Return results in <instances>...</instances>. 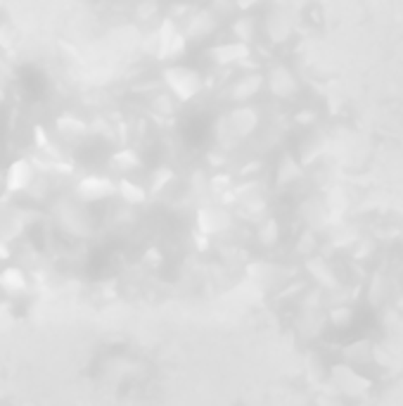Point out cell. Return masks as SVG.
Returning a JSON list of instances; mask_svg holds the SVG:
<instances>
[{
    "mask_svg": "<svg viewBox=\"0 0 403 406\" xmlns=\"http://www.w3.org/2000/svg\"><path fill=\"white\" fill-rule=\"evenodd\" d=\"M142 261H145L147 266H159V264H161V252H159V249H147L145 256H142Z\"/></svg>",
    "mask_w": 403,
    "mask_h": 406,
    "instance_id": "cell-38",
    "label": "cell"
},
{
    "mask_svg": "<svg viewBox=\"0 0 403 406\" xmlns=\"http://www.w3.org/2000/svg\"><path fill=\"white\" fill-rule=\"evenodd\" d=\"M157 12H159V0H140L138 8H135V17L140 22H152Z\"/></svg>",
    "mask_w": 403,
    "mask_h": 406,
    "instance_id": "cell-32",
    "label": "cell"
},
{
    "mask_svg": "<svg viewBox=\"0 0 403 406\" xmlns=\"http://www.w3.org/2000/svg\"><path fill=\"white\" fill-rule=\"evenodd\" d=\"M304 269L309 271V276L318 283L320 288H325V290H337V288L341 286L339 278H337V274H334L330 264L325 261V256H318V254L309 256V259H306V264H304Z\"/></svg>",
    "mask_w": 403,
    "mask_h": 406,
    "instance_id": "cell-13",
    "label": "cell"
},
{
    "mask_svg": "<svg viewBox=\"0 0 403 406\" xmlns=\"http://www.w3.org/2000/svg\"><path fill=\"white\" fill-rule=\"evenodd\" d=\"M33 181H36V167H33V162L24 157L15 159L8 167V171H5V193L12 195V193L29 191Z\"/></svg>",
    "mask_w": 403,
    "mask_h": 406,
    "instance_id": "cell-10",
    "label": "cell"
},
{
    "mask_svg": "<svg viewBox=\"0 0 403 406\" xmlns=\"http://www.w3.org/2000/svg\"><path fill=\"white\" fill-rule=\"evenodd\" d=\"M176 171L171 167H157L154 171H152V179H149V193L152 195H159L164 193L166 188H171L176 184Z\"/></svg>",
    "mask_w": 403,
    "mask_h": 406,
    "instance_id": "cell-26",
    "label": "cell"
},
{
    "mask_svg": "<svg viewBox=\"0 0 403 406\" xmlns=\"http://www.w3.org/2000/svg\"><path fill=\"white\" fill-rule=\"evenodd\" d=\"M266 88H268L273 98L290 100L299 93V79L295 77V72H292L290 67L276 64L266 74Z\"/></svg>",
    "mask_w": 403,
    "mask_h": 406,
    "instance_id": "cell-5",
    "label": "cell"
},
{
    "mask_svg": "<svg viewBox=\"0 0 403 406\" xmlns=\"http://www.w3.org/2000/svg\"><path fill=\"white\" fill-rule=\"evenodd\" d=\"M176 98L174 93H161V96H154L152 98V110L157 112V114H161V117H171L174 114V110H176Z\"/></svg>",
    "mask_w": 403,
    "mask_h": 406,
    "instance_id": "cell-29",
    "label": "cell"
},
{
    "mask_svg": "<svg viewBox=\"0 0 403 406\" xmlns=\"http://www.w3.org/2000/svg\"><path fill=\"white\" fill-rule=\"evenodd\" d=\"M295 121L299 126H313L318 121V112L316 110H299L295 114Z\"/></svg>",
    "mask_w": 403,
    "mask_h": 406,
    "instance_id": "cell-37",
    "label": "cell"
},
{
    "mask_svg": "<svg viewBox=\"0 0 403 406\" xmlns=\"http://www.w3.org/2000/svg\"><path fill=\"white\" fill-rule=\"evenodd\" d=\"M323 200H325V205H327V209H330L332 216L339 214L341 209L346 207V195H344V191H341V188H332V191L327 193Z\"/></svg>",
    "mask_w": 403,
    "mask_h": 406,
    "instance_id": "cell-31",
    "label": "cell"
},
{
    "mask_svg": "<svg viewBox=\"0 0 403 406\" xmlns=\"http://www.w3.org/2000/svg\"><path fill=\"white\" fill-rule=\"evenodd\" d=\"M330 380L339 392H344V395H349V397H361L363 392H368L373 388L370 378H365L358 371V366H353V363H349V361L332 366Z\"/></svg>",
    "mask_w": 403,
    "mask_h": 406,
    "instance_id": "cell-3",
    "label": "cell"
},
{
    "mask_svg": "<svg viewBox=\"0 0 403 406\" xmlns=\"http://www.w3.org/2000/svg\"><path fill=\"white\" fill-rule=\"evenodd\" d=\"M10 259V247L5 240H0V261H8Z\"/></svg>",
    "mask_w": 403,
    "mask_h": 406,
    "instance_id": "cell-42",
    "label": "cell"
},
{
    "mask_svg": "<svg viewBox=\"0 0 403 406\" xmlns=\"http://www.w3.org/2000/svg\"><path fill=\"white\" fill-rule=\"evenodd\" d=\"M302 216L306 221V226L316 228V231H320L323 226H327V219H330V209H327L325 200L320 198H309L302 202Z\"/></svg>",
    "mask_w": 403,
    "mask_h": 406,
    "instance_id": "cell-15",
    "label": "cell"
},
{
    "mask_svg": "<svg viewBox=\"0 0 403 406\" xmlns=\"http://www.w3.org/2000/svg\"><path fill=\"white\" fill-rule=\"evenodd\" d=\"M299 293H306L304 281H295V283H292V286H285L283 290H280L278 300H292V297H297Z\"/></svg>",
    "mask_w": 403,
    "mask_h": 406,
    "instance_id": "cell-35",
    "label": "cell"
},
{
    "mask_svg": "<svg viewBox=\"0 0 403 406\" xmlns=\"http://www.w3.org/2000/svg\"><path fill=\"white\" fill-rule=\"evenodd\" d=\"M109 167L114 169L117 174H131L135 169L142 167V159L140 154L133 150V147H124V150H117L112 154V159H109Z\"/></svg>",
    "mask_w": 403,
    "mask_h": 406,
    "instance_id": "cell-19",
    "label": "cell"
},
{
    "mask_svg": "<svg viewBox=\"0 0 403 406\" xmlns=\"http://www.w3.org/2000/svg\"><path fill=\"white\" fill-rule=\"evenodd\" d=\"M233 226V216L223 207H200L197 209V231L202 235H221L230 231Z\"/></svg>",
    "mask_w": 403,
    "mask_h": 406,
    "instance_id": "cell-8",
    "label": "cell"
},
{
    "mask_svg": "<svg viewBox=\"0 0 403 406\" xmlns=\"http://www.w3.org/2000/svg\"><path fill=\"white\" fill-rule=\"evenodd\" d=\"M12 77V72H10V67L5 64V60H0V81H8Z\"/></svg>",
    "mask_w": 403,
    "mask_h": 406,
    "instance_id": "cell-41",
    "label": "cell"
},
{
    "mask_svg": "<svg viewBox=\"0 0 403 406\" xmlns=\"http://www.w3.org/2000/svg\"><path fill=\"white\" fill-rule=\"evenodd\" d=\"M29 288V278L19 266H5L0 271V290L8 295H19Z\"/></svg>",
    "mask_w": 403,
    "mask_h": 406,
    "instance_id": "cell-18",
    "label": "cell"
},
{
    "mask_svg": "<svg viewBox=\"0 0 403 406\" xmlns=\"http://www.w3.org/2000/svg\"><path fill=\"white\" fill-rule=\"evenodd\" d=\"M225 119H228L230 128H233V133H235L240 140L249 138V135H254V131L259 128V124H261V114H259L256 107L249 105V103L235 105L233 110L225 114Z\"/></svg>",
    "mask_w": 403,
    "mask_h": 406,
    "instance_id": "cell-6",
    "label": "cell"
},
{
    "mask_svg": "<svg viewBox=\"0 0 403 406\" xmlns=\"http://www.w3.org/2000/svg\"><path fill=\"white\" fill-rule=\"evenodd\" d=\"M263 31L271 45H285L287 40L292 38V31H295V19H292V15L287 10L273 8L268 15H266Z\"/></svg>",
    "mask_w": 403,
    "mask_h": 406,
    "instance_id": "cell-7",
    "label": "cell"
},
{
    "mask_svg": "<svg viewBox=\"0 0 403 406\" xmlns=\"http://www.w3.org/2000/svg\"><path fill=\"white\" fill-rule=\"evenodd\" d=\"M251 57V45L249 43H242V40H230V43H221V45H214L209 50V60L214 62L216 67H235L240 64L244 60Z\"/></svg>",
    "mask_w": 403,
    "mask_h": 406,
    "instance_id": "cell-11",
    "label": "cell"
},
{
    "mask_svg": "<svg viewBox=\"0 0 403 406\" xmlns=\"http://www.w3.org/2000/svg\"><path fill=\"white\" fill-rule=\"evenodd\" d=\"M117 193H119V198L131 207H138L147 200L145 188H142L140 184H135V181H131V179H121L117 184Z\"/></svg>",
    "mask_w": 403,
    "mask_h": 406,
    "instance_id": "cell-20",
    "label": "cell"
},
{
    "mask_svg": "<svg viewBox=\"0 0 403 406\" xmlns=\"http://www.w3.org/2000/svg\"><path fill=\"white\" fill-rule=\"evenodd\" d=\"M356 319V309L351 304H334V307L327 311V323L337 330H346Z\"/></svg>",
    "mask_w": 403,
    "mask_h": 406,
    "instance_id": "cell-23",
    "label": "cell"
},
{
    "mask_svg": "<svg viewBox=\"0 0 403 406\" xmlns=\"http://www.w3.org/2000/svg\"><path fill=\"white\" fill-rule=\"evenodd\" d=\"M320 157H323V143H320L316 135L304 138L302 145H299V150H297V159L302 162L304 167H311V164H316Z\"/></svg>",
    "mask_w": 403,
    "mask_h": 406,
    "instance_id": "cell-24",
    "label": "cell"
},
{
    "mask_svg": "<svg viewBox=\"0 0 403 406\" xmlns=\"http://www.w3.org/2000/svg\"><path fill=\"white\" fill-rule=\"evenodd\" d=\"M161 81L166 84V88L178 98V103H188L200 96V91L204 88V79L202 74L193 69V67L171 62L166 69L161 72Z\"/></svg>",
    "mask_w": 403,
    "mask_h": 406,
    "instance_id": "cell-2",
    "label": "cell"
},
{
    "mask_svg": "<svg viewBox=\"0 0 403 406\" xmlns=\"http://www.w3.org/2000/svg\"><path fill=\"white\" fill-rule=\"evenodd\" d=\"M349 252L353 256V261H368L373 259V254H378V242L373 238H356V242L349 247Z\"/></svg>",
    "mask_w": 403,
    "mask_h": 406,
    "instance_id": "cell-28",
    "label": "cell"
},
{
    "mask_svg": "<svg viewBox=\"0 0 403 406\" xmlns=\"http://www.w3.org/2000/svg\"><path fill=\"white\" fill-rule=\"evenodd\" d=\"M55 128H57V133L62 135V138L79 140V138H84V135L88 133V121L76 117V114L64 112V114H59V117L55 119Z\"/></svg>",
    "mask_w": 403,
    "mask_h": 406,
    "instance_id": "cell-16",
    "label": "cell"
},
{
    "mask_svg": "<svg viewBox=\"0 0 403 406\" xmlns=\"http://www.w3.org/2000/svg\"><path fill=\"white\" fill-rule=\"evenodd\" d=\"M218 17L211 8H202V10H193L186 19V36L190 43H204L207 38H211L218 29Z\"/></svg>",
    "mask_w": 403,
    "mask_h": 406,
    "instance_id": "cell-4",
    "label": "cell"
},
{
    "mask_svg": "<svg viewBox=\"0 0 403 406\" xmlns=\"http://www.w3.org/2000/svg\"><path fill=\"white\" fill-rule=\"evenodd\" d=\"M5 98H8V96H5V91H3V86H0V103H5Z\"/></svg>",
    "mask_w": 403,
    "mask_h": 406,
    "instance_id": "cell-43",
    "label": "cell"
},
{
    "mask_svg": "<svg viewBox=\"0 0 403 406\" xmlns=\"http://www.w3.org/2000/svg\"><path fill=\"white\" fill-rule=\"evenodd\" d=\"M263 86H266V77H263V74H259V72L242 74V77L228 88V100H230V103H235V105L249 103L251 98H256L259 93H261Z\"/></svg>",
    "mask_w": 403,
    "mask_h": 406,
    "instance_id": "cell-12",
    "label": "cell"
},
{
    "mask_svg": "<svg viewBox=\"0 0 403 406\" xmlns=\"http://www.w3.org/2000/svg\"><path fill=\"white\" fill-rule=\"evenodd\" d=\"M235 5H237V10L249 12V10L259 8V5H263V0H235Z\"/></svg>",
    "mask_w": 403,
    "mask_h": 406,
    "instance_id": "cell-39",
    "label": "cell"
},
{
    "mask_svg": "<svg viewBox=\"0 0 403 406\" xmlns=\"http://www.w3.org/2000/svg\"><path fill=\"white\" fill-rule=\"evenodd\" d=\"M3 3H5V0H0V8H3Z\"/></svg>",
    "mask_w": 403,
    "mask_h": 406,
    "instance_id": "cell-44",
    "label": "cell"
},
{
    "mask_svg": "<svg viewBox=\"0 0 403 406\" xmlns=\"http://www.w3.org/2000/svg\"><path fill=\"white\" fill-rule=\"evenodd\" d=\"M209 188H211V193H216V195H228L235 188L233 176H228V174L211 176V179H209Z\"/></svg>",
    "mask_w": 403,
    "mask_h": 406,
    "instance_id": "cell-30",
    "label": "cell"
},
{
    "mask_svg": "<svg viewBox=\"0 0 403 406\" xmlns=\"http://www.w3.org/2000/svg\"><path fill=\"white\" fill-rule=\"evenodd\" d=\"M280 238H283V223H280L276 216H263L256 226V240L261 247H276Z\"/></svg>",
    "mask_w": 403,
    "mask_h": 406,
    "instance_id": "cell-17",
    "label": "cell"
},
{
    "mask_svg": "<svg viewBox=\"0 0 403 406\" xmlns=\"http://www.w3.org/2000/svg\"><path fill=\"white\" fill-rule=\"evenodd\" d=\"M209 8L216 12L218 17H228L230 12L237 10L235 0H209Z\"/></svg>",
    "mask_w": 403,
    "mask_h": 406,
    "instance_id": "cell-34",
    "label": "cell"
},
{
    "mask_svg": "<svg viewBox=\"0 0 403 406\" xmlns=\"http://www.w3.org/2000/svg\"><path fill=\"white\" fill-rule=\"evenodd\" d=\"M188 45L190 40L186 36V31L178 29L174 17L164 19L152 36V52L159 62H178L181 57H186Z\"/></svg>",
    "mask_w": 403,
    "mask_h": 406,
    "instance_id": "cell-1",
    "label": "cell"
},
{
    "mask_svg": "<svg viewBox=\"0 0 403 406\" xmlns=\"http://www.w3.org/2000/svg\"><path fill=\"white\" fill-rule=\"evenodd\" d=\"M304 176V164L292 154H283L276 167V186L278 188H290L302 181Z\"/></svg>",
    "mask_w": 403,
    "mask_h": 406,
    "instance_id": "cell-14",
    "label": "cell"
},
{
    "mask_svg": "<svg viewBox=\"0 0 403 406\" xmlns=\"http://www.w3.org/2000/svg\"><path fill=\"white\" fill-rule=\"evenodd\" d=\"M341 356H344V361L353 363V366H363V363H373V344L370 342H353L349 347L341 349Z\"/></svg>",
    "mask_w": 403,
    "mask_h": 406,
    "instance_id": "cell-21",
    "label": "cell"
},
{
    "mask_svg": "<svg viewBox=\"0 0 403 406\" xmlns=\"http://www.w3.org/2000/svg\"><path fill=\"white\" fill-rule=\"evenodd\" d=\"M230 31H233V36L237 40H242V43H249L251 45V40H254L256 36V22L251 17H237L233 19V26H230Z\"/></svg>",
    "mask_w": 403,
    "mask_h": 406,
    "instance_id": "cell-27",
    "label": "cell"
},
{
    "mask_svg": "<svg viewBox=\"0 0 403 406\" xmlns=\"http://www.w3.org/2000/svg\"><path fill=\"white\" fill-rule=\"evenodd\" d=\"M76 195L79 200L84 202H100L117 195V184L102 174H91V176H84L76 184Z\"/></svg>",
    "mask_w": 403,
    "mask_h": 406,
    "instance_id": "cell-9",
    "label": "cell"
},
{
    "mask_svg": "<svg viewBox=\"0 0 403 406\" xmlns=\"http://www.w3.org/2000/svg\"><path fill=\"white\" fill-rule=\"evenodd\" d=\"M33 145H36L38 150H43V152H47V147H52L50 138L45 135V128H43V126L33 128Z\"/></svg>",
    "mask_w": 403,
    "mask_h": 406,
    "instance_id": "cell-36",
    "label": "cell"
},
{
    "mask_svg": "<svg viewBox=\"0 0 403 406\" xmlns=\"http://www.w3.org/2000/svg\"><path fill=\"white\" fill-rule=\"evenodd\" d=\"M373 363H378L382 368H389L394 363V354L382 344H373Z\"/></svg>",
    "mask_w": 403,
    "mask_h": 406,
    "instance_id": "cell-33",
    "label": "cell"
},
{
    "mask_svg": "<svg viewBox=\"0 0 403 406\" xmlns=\"http://www.w3.org/2000/svg\"><path fill=\"white\" fill-rule=\"evenodd\" d=\"M261 171V162H254V164H244L242 167V176H249V179H254V174Z\"/></svg>",
    "mask_w": 403,
    "mask_h": 406,
    "instance_id": "cell-40",
    "label": "cell"
},
{
    "mask_svg": "<svg viewBox=\"0 0 403 406\" xmlns=\"http://www.w3.org/2000/svg\"><path fill=\"white\" fill-rule=\"evenodd\" d=\"M237 214L242 219H251V221H261L263 216H268V207H266V200L259 198V195H249V198L240 200V209Z\"/></svg>",
    "mask_w": 403,
    "mask_h": 406,
    "instance_id": "cell-22",
    "label": "cell"
},
{
    "mask_svg": "<svg viewBox=\"0 0 403 406\" xmlns=\"http://www.w3.org/2000/svg\"><path fill=\"white\" fill-rule=\"evenodd\" d=\"M318 247H320V240H318V231L316 228H306V231H302L297 235V242H295V252L297 254H302V256H313L318 252Z\"/></svg>",
    "mask_w": 403,
    "mask_h": 406,
    "instance_id": "cell-25",
    "label": "cell"
}]
</instances>
